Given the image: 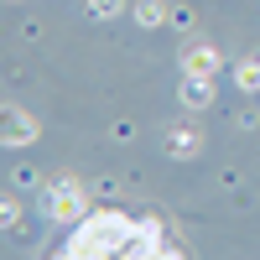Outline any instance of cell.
<instances>
[{"label":"cell","instance_id":"cell-3","mask_svg":"<svg viewBox=\"0 0 260 260\" xmlns=\"http://www.w3.org/2000/svg\"><path fill=\"white\" fill-rule=\"evenodd\" d=\"M208 99H213V78H192V73H187V83H182V104L203 110Z\"/></svg>","mask_w":260,"mask_h":260},{"label":"cell","instance_id":"cell-4","mask_svg":"<svg viewBox=\"0 0 260 260\" xmlns=\"http://www.w3.org/2000/svg\"><path fill=\"white\" fill-rule=\"evenodd\" d=\"M31 130H37V125H31L26 115L11 110V120H6V146H26V141H31Z\"/></svg>","mask_w":260,"mask_h":260},{"label":"cell","instance_id":"cell-6","mask_svg":"<svg viewBox=\"0 0 260 260\" xmlns=\"http://www.w3.org/2000/svg\"><path fill=\"white\" fill-rule=\"evenodd\" d=\"M136 16H141V26H161V21H167V11L156 6V0H141V6H136Z\"/></svg>","mask_w":260,"mask_h":260},{"label":"cell","instance_id":"cell-7","mask_svg":"<svg viewBox=\"0 0 260 260\" xmlns=\"http://www.w3.org/2000/svg\"><path fill=\"white\" fill-rule=\"evenodd\" d=\"M240 83H245V89H260V62H245V68H240Z\"/></svg>","mask_w":260,"mask_h":260},{"label":"cell","instance_id":"cell-8","mask_svg":"<svg viewBox=\"0 0 260 260\" xmlns=\"http://www.w3.org/2000/svg\"><path fill=\"white\" fill-rule=\"evenodd\" d=\"M120 6H125V0H89V11H94V16H115Z\"/></svg>","mask_w":260,"mask_h":260},{"label":"cell","instance_id":"cell-2","mask_svg":"<svg viewBox=\"0 0 260 260\" xmlns=\"http://www.w3.org/2000/svg\"><path fill=\"white\" fill-rule=\"evenodd\" d=\"M182 68H187L192 78H213V73H219V52H213V47H192V52L182 57Z\"/></svg>","mask_w":260,"mask_h":260},{"label":"cell","instance_id":"cell-1","mask_svg":"<svg viewBox=\"0 0 260 260\" xmlns=\"http://www.w3.org/2000/svg\"><path fill=\"white\" fill-rule=\"evenodd\" d=\"M78 208H83V187L78 182H57L47 192V213L52 219H78Z\"/></svg>","mask_w":260,"mask_h":260},{"label":"cell","instance_id":"cell-5","mask_svg":"<svg viewBox=\"0 0 260 260\" xmlns=\"http://www.w3.org/2000/svg\"><path fill=\"white\" fill-rule=\"evenodd\" d=\"M198 146H203V141L192 136V130H172V136H167V151H172V156H192Z\"/></svg>","mask_w":260,"mask_h":260}]
</instances>
